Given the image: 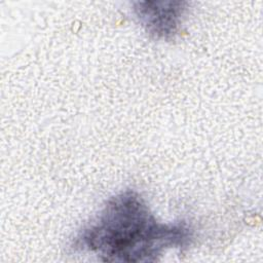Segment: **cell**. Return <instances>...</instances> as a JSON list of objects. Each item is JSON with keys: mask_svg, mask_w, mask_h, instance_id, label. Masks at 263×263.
<instances>
[{"mask_svg": "<svg viewBox=\"0 0 263 263\" xmlns=\"http://www.w3.org/2000/svg\"><path fill=\"white\" fill-rule=\"evenodd\" d=\"M185 222L161 223L134 191L113 196L97 220L76 236L73 248L110 262H153L163 251L191 243Z\"/></svg>", "mask_w": 263, "mask_h": 263, "instance_id": "6da1fadb", "label": "cell"}, {"mask_svg": "<svg viewBox=\"0 0 263 263\" xmlns=\"http://www.w3.org/2000/svg\"><path fill=\"white\" fill-rule=\"evenodd\" d=\"M146 30L157 38L174 37L178 32L183 8H136Z\"/></svg>", "mask_w": 263, "mask_h": 263, "instance_id": "7a4b0ae2", "label": "cell"}]
</instances>
